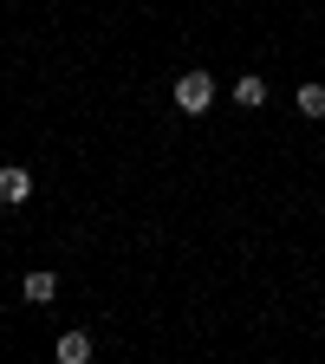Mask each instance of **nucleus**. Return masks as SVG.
I'll return each mask as SVG.
<instances>
[{"label":"nucleus","mask_w":325,"mask_h":364,"mask_svg":"<svg viewBox=\"0 0 325 364\" xmlns=\"http://www.w3.org/2000/svg\"><path fill=\"white\" fill-rule=\"evenodd\" d=\"M208 105H215V78H208V72H182V78H176V111H182V117H202Z\"/></svg>","instance_id":"obj_1"},{"label":"nucleus","mask_w":325,"mask_h":364,"mask_svg":"<svg viewBox=\"0 0 325 364\" xmlns=\"http://www.w3.org/2000/svg\"><path fill=\"white\" fill-rule=\"evenodd\" d=\"M20 293H26V306H53L59 299V273L53 267H33L26 280H20Z\"/></svg>","instance_id":"obj_2"},{"label":"nucleus","mask_w":325,"mask_h":364,"mask_svg":"<svg viewBox=\"0 0 325 364\" xmlns=\"http://www.w3.org/2000/svg\"><path fill=\"white\" fill-rule=\"evenodd\" d=\"M26 196H33V169L7 163V169H0V202H7V208H20Z\"/></svg>","instance_id":"obj_3"},{"label":"nucleus","mask_w":325,"mask_h":364,"mask_svg":"<svg viewBox=\"0 0 325 364\" xmlns=\"http://www.w3.org/2000/svg\"><path fill=\"white\" fill-rule=\"evenodd\" d=\"M235 105H241V111H260V105H267V78H254V72L235 78Z\"/></svg>","instance_id":"obj_4"},{"label":"nucleus","mask_w":325,"mask_h":364,"mask_svg":"<svg viewBox=\"0 0 325 364\" xmlns=\"http://www.w3.org/2000/svg\"><path fill=\"white\" fill-rule=\"evenodd\" d=\"M293 105H299V117L319 124V117H325V85H299V98H293Z\"/></svg>","instance_id":"obj_5"},{"label":"nucleus","mask_w":325,"mask_h":364,"mask_svg":"<svg viewBox=\"0 0 325 364\" xmlns=\"http://www.w3.org/2000/svg\"><path fill=\"white\" fill-rule=\"evenodd\" d=\"M59 358H65V364H85V358H91V338H85V332H65V338H59Z\"/></svg>","instance_id":"obj_6"}]
</instances>
